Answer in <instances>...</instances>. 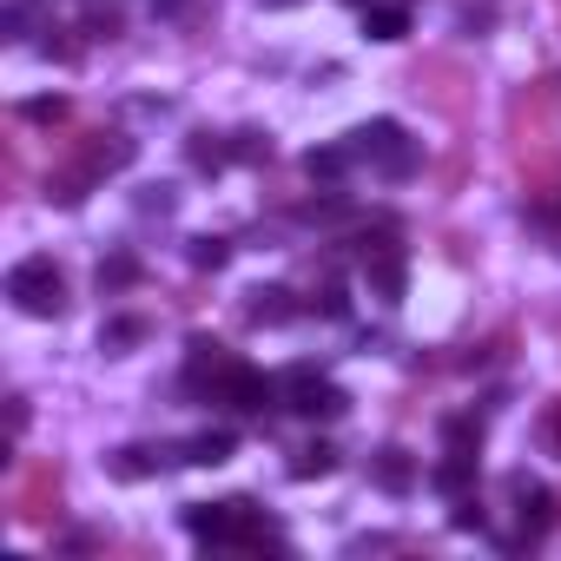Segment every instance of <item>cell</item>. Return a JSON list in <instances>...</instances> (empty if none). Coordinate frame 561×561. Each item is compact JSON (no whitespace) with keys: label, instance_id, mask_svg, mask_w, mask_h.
Listing matches in <instances>:
<instances>
[{"label":"cell","instance_id":"cell-1","mask_svg":"<svg viewBox=\"0 0 561 561\" xmlns=\"http://www.w3.org/2000/svg\"><path fill=\"white\" fill-rule=\"evenodd\" d=\"M8 298H14V311H27V318H60V311H67V277H60L54 257H21V264L8 271Z\"/></svg>","mask_w":561,"mask_h":561},{"label":"cell","instance_id":"cell-2","mask_svg":"<svg viewBox=\"0 0 561 561\" xmlns=\"http://www.w3.org/2000/svg\"><path fill=\"white\" fill-rule=\"evenodd\" d=\"M277 390H285V410H298L305 423H337L351 410V397L331 377H318V364H291L285 377H277Z\"/></svg>","mask_w":561,"mask_h":561},{"label":"cell","instance_id":"cell-3","mask_svg":"<svg viewBox=\"0 0 561 561\" xmlns=\"http://www.w3.org/2000/svg\"><path fill=\"white\" fill-rule=\"evenodd\" d=\"M351 152L370 159L383 179H410V172H416V139H410L397 119H370V126H357V133H351Z\"/></svg>","mask_w":561,"mask_h":561},{"label":"cell","instance_id":"cell-4","mask_svg":"<svg viewBox=\"0 0 561 561\" xmlns=\"http://www.w3.org/2000/svg\"><path fill=\"white\" fill-rule=\"evenodd\" d=\"M198 390H205L211 403H231V410H264V403H271V377L251 370V364H231V357H225Z\"/></svg>","mask_w":561,"mask_h":561},{"label":"cell","instance_id":"cell-5","mask_svg":"<svg viewBox=\"0 0 561 561\" xmlns=\"http://www.w3.org/2000/svg\"><path fill=\"white\" fill-rule=\"evenodd\" d=\"M364 285H370V298H383V305H397L403 298V285H410V264H403V244H390V238H364Z\"/></svg>","mask_w":561,"mask_h":561},{"label":"cell","instance_id":"cell-6","mask_svg":"<svg viewBox=\"0 0 561 561\" xmlns=\"http://www.w3.org/2000/svg\"><path fill=\"white\" fill-rule=\"evenodd\" d=\"M370 482H377L383 495H410V489H416V456H410V449H377V456H370Z\"/></svg>","mask_w":561,"mask_h":561},{"label":"cell","instance_id":"cell-7","mask_svg":"<svg viewBox=\"0 0 561 561\" xmlns=\"http://www.w3.org/2000/svg\"><path fill=\"white\" fill-rule=\"evenodd\" d=\"M430 482H436V495H449V502H462L469 489H476V449H449L436 469H430Z\"/></svg>","mask_w":561,"mask_h":561},{"label":"cell","instance_id":"cell-8","mask_svg":"<svg viewBox=\"0 0 561 561\" xmlns=\"http://www.w3.org/2000/svg\"><path fill=\"white\" fill-rule=\"evenodd\" d=\"M508 495H515V508H522V535L535 541V535L548 528V489L528 482V476H508Z\"/></svg>","mask_w":561,"mask_h":561},{"label":"cell","instance_id":"cell-9","mask_svg":"<svg viewBox=\"0 0 561 561\" xmlns=\"http://www.w3.org/2000/svg\"><path fill=\"white\" fill-rule=\"evenodd\" d=\"M244 318H251V324H291V318H298V305H291V291H285V285H264V291H251Z\"/></svg>","mask_w":561,"mask_h":561},{"label":"cell","instance_id":"cell-10","mask_svg":"<svg viewBox=\"0 0 561 561\" xmlns=\"http://www.w3.org/2000/svg\"><path fill=\"white\" fill-rule=\"evenodd\" d=\"M231 449H238V436H231V430H198L179 456H185V462H198V469H218V462H231Z\"/></svg>","mask_w":561,"mask_h":561},{"label":"cell","instance_id":"cell-11","mask_svg":"<svg viewBox=\"0 0 561 561\" xmlns=\"http://www.w3.org/2000/svg\"><path fill=\"white\" fill-rule=\"evenodd\" d=\"M351 165H357V152H351V146H311V152H305V172H311L318 185H337Z\"/></svg>","mask_w":561,"mask_h":561},{"label":"cell","instance_id":"cell-12","mask_svg":"<svg viewBox=\"0 0 561 561\" xmlns=\"http://www.w3.org/2000/svg\"><path fill=\"white\" fill-rule=\"evenodd\" d=\"M364 34H370V41H403V34H410V8L377 0V8H364Z\"/></svg>","mask_w":561,"mask_h":561},{"label":"cell","instance_id":"cell-13","mask_svg":"<svg viewBox=\"0 0 561 561\" xmlns=\"http://www.w3.org/2000/svg\"><path fill=\"white\" fill-rule=\"evenodd\" d=\"M133 344H146V318H106L100 324V351L106 357H126Z\"/></svg>","mask_w":561,"mask_h":561},{"label":"cell","instance_id":"cell-14","mask_svg":"<svg viewBox=\"0 0 561 561\" xmlns=\"http://www.w3.org/2000/svg\"><path fill=\"white\" fill-rule=\"evenodd\" d=\"M133 277H139V257H133V251L106 257V264H100V298H119V291L133 285Z\"/></svg>","mask_w":561,"mask_h":561},{"label":"cell","instance_id":"cell-15","mask_svg":"<svg viewBox=\"0 0 561 561\" xmlns=\"http://www.w3.org/2000/svg\"><path fill=\"white\" fill-rule=\"evenodd\" d=\"M331 469H337V449H331V443H305V449H298V462H291V476H298V482L331 476Z\"/></svg>","mask_w":561,"mask_h":561},{"label":"cell","instance_id":"cell-16","mask_svg":"<svg viewBox=\"0 0 561 561\" xmlns=\"http://www.w3.org/2000/svg\"><path fill=\"white\" fill-rule=\"evenodd\" d=\"M192 165L198 172H218V165H231V146H218L211 133H192Z\"/></svg>","mask_w":561,"mask_h":561},{"label":"cell","instance_id":"cell-17","mask_svg":"<svg viewBox=\"0 0 561 561\" xmlns=\"http://www.w3.org/2000/svg\"><path fill=\"white\" fill-rule=\"evenodd\" d=\"M443 443L449 449H482V423L476 416H443Z\"/></svg>","mask_w":561,"mask_h":561},{"label":"cell","instance_id":"cell-18","mask_svg":"<svg viewBox=\"0 0 561 561\" xmlns=\"http://www.w3.org/2000/svg\"><path fill=\"white\" fill-rule=\"evenodd\" d=\"M113 34H119V8H113V0H106V8L93 0V8H87V41H113Z\"/></svg>","mask_w":561,"mask_h":561},{"label":"cell","instance_id":"cell-19","mask_svg":"<svg viewBox=\"0 0 561 561\" xmlns=\"http://www.w3.org/2000/svg\"><path fill=\"white\" fill-rule=\"evenodd\" d=\"M185 257H192L198 271H218V264L231 257V244H225V238H192V251H185Z\"/></svg>","mask_w":561,"mask_h":561},{"label":"cell","instance_id":"cell-20","mask_svg":"<svg viewBox=\"0 0 561 561\" xmlns=\"http://www.w3.org/2000/svg\"><path fill=\"white\" fill-rule=\"evenodd\" d=\"M231 159L257 165V159H271V139H264V133H238V139H231Z\"/></svg>","mask_w":561,"mask_h":561},{"label":"cell","instance_id":"cell-21","mask_svg":"<svg viewBox=\"0 0 561 561\" xmlns=\"http://www.w3.org/2000/svg\"><path fill=\"white\" fill-rule=\"evenodd\" d=\"M449 522H456V528H462V535H482V528H489V515H482V502H476V495H462V502H456V515H449Z\"/></svg>","mask_w":561,"mask_h":561},{"label":"cell","instance_id":"cell-22","mask_svg":"<svg viewBox=\"0 0 561 561\" xmlns=\"http://www.w3.org/2000/svg\"><path fill=\"white\" fill-rule=\"evenodd\" d=\"M21 113H27V119H41V126H47V119H67V100H60V93H54V100H27V106H21Z\"/></svg>","mask_w":561,"mask_h":561},{"label":"cell","instance_id":"cell-23","mask_svg":"<svg viewBox=\"0 0 561 561\" xmlns=\"http://www.w3.org/2000/svg\"><path fill=\"white\" fill-rule=\"evenodd\" d=\"M541 443H548V456H561V403L541 410Z\"/></svg>","mask_w":561,"mask_h":561},{"label":"cell","instance_id":"cell-24","mask_svg":"<svg viewBox=\"0 0 561 561\" xmlns=\"http://www.w3.org/2000/svg\"><path fill=\"white\" fill-rule=\"evenodd\" d=\"M139 211H159V218H165V211H172V185H146V192H139Z\"/></svg>","mask_w":561,"mask_h":561},{"label":"cell","instance_id":"cell-25","mask_svg":"<svg viewBox=\"0 0 561 561\" xmlns=\"http://www.w3.org/2000/svg\"><path fill=\"white\" fill-rule=\"evenodd\" d=\"M318 311H324V318H344V311H351V298H344L337 285H324V298H318Z\"/></svg>","mask_w":561,"mask_h":561},{"label":"cell","instance_id":"cell-26","mask_svg":"<svg viewBox=\"0 0 561 561\" xmlns=\"http://www.w3.org/2000/svg\"><path fill=\"white\" fill-rule=\"evenodd\" d=\"M159 14H165V21H172V14H185V0H152V21H159Z\"/></svg>","mask_w":561,"mask_h":561}]
</instances>
